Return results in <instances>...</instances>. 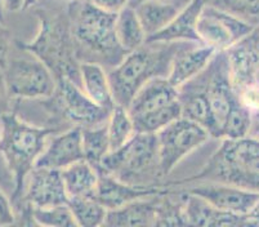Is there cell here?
Masks as SVG:
<instances>
[{
	"mask_svg": "<svg viewBox=\"0 0 259 227\" xmlns=\"http://www.w3.org/2000/svg\"><path fill=\"white\" fill-rule=\"evenodd\" d=\"M165 193H168V190L162 188L161 186H137V184L126 183L110 174H101L94 198L106 209L111 210L137 199L161 195Z\"/></svg>",
	"mask_w": 259,
	"mask_h": 227,
	"instance_id": "9a60e30c",
	"label": "cell"
},
{
	"mask_svg": "<svg viewBox=\"0 0 259 227\" xmlns=\"http://www.w3.org/2000/svg\"><path fill=\"white\" fill-rule=\"evenodd\" d=\"M211 138L202 125L186 118L174 120L156 133L157 153L162 176L171 173L186 156Z\"/></svg>",
	"mask_w": 259,
	"mask_h": 227,
	"instance_id": "9c48e42d",
	"label": "cell"
},
{
	"mask_svg": "<svg viewBox=\"0 0 259 227\" xmlns=\"http://www.w3.org/2000/svg\"><path fill=\"white\" fill-rule=\"evenodd\" d=\"M69 199L61 170L34 167L26 179L21 200L25 208H48L67 204Z\"/></svg>",
	"mask_w": 259,
	"mask_h": 227,
	"instance_id": "8fae6325",
	"label": "cell"
},
{
	"mask_svg": "<svg viewBox=\"0 0 259 227\" xmlns=\"http://www.w3.org/2000/svg\"><path fill=\"white\" fill-rule=\"evenodd\" d=\"M6 7H4V0H0V21L4 22V18H6Z\"/></svg>",
	"mask_w": 259,
	"mask_h": 227,
	"instance_id": "f35d334b",
	"label": "cell"
},
{
	"mask_svg": "<svg viewBox=\"0 0 259 227\" xmlns=\"http://www.w3.org/2000/svg\"><path fill=\"white\" fill-rule=\"evenodd\" d=\"M225 52L227 56L231 82L234 85L235 92L255 83L259 56L245 42V39L234 44Z\"/></svg>",
	"mask_w": 259,
	"mask_h": 227,
	"instance_id": "ffe728a7",
	"label": "cell"
},
{
	"mask_svg": "<svg viewBox=\"0 0 259 227\" xmlns=\"http://www.w3.org/2000/svg\"><path fill=\"white\" fill-rule=\"evenodd\" d=\"M13 43L15 42H12V37L6 26H4V22L0 21V68L2 70L7 65L9 54H11L12 48H13Z\"/></svg>",
	"mask_w": 259,
	"mask_h": 227,
	"instance_id": "d6a6232c",
	"label": "cell"
},
{
	"mask_svg": "<svg viewBox=\"0 0 259 227\" xmlns=\"http://www.w3.org/2000/svg\"><path fill=\"white\" fill-rule=\"evenodd\" d=\"M178 99V88L168 78H155L143 85L126 108L131 117L136 119L168 107Z\"/></svg>",
	"mask_w": 259,
	"mask_h": 227,
	"instance_id": "e0dca14e",
	"label": "cell"
},
{
	"mask_svg": "<svg viewBox=\"0 0 259 227\" xmlns=\"http://www.w3.org/2000/svg\"><path fill=\"white\" fill-rule=\"evenodd\" d=\"M0 154L15 179L13 202L22 199L26 179L34 169L49 137L60 129L26 122L16 111L6 114L0 120Z\"/></svg>",
	"mask_w": 259,
	"mask_h": 227,
	"instance_id": "7a4b0ae2",
	"label": "cell"
},
{
	"mask_svg": "<svg viewBox=\"0 0 259 227\" xmlns=\"http://www.w3.org/2000/svg\"><path fill=\"white\" fill-rule=\"evenodd\" d=\"M187 191L201 196L218 209L239 216H248L259 202V193L218 182H201Z\"/></svg>",
	"mask_w": 259,
	"mask_h": 227,
	"instance_id": "7c38bea8",
	"label": "cell"
},
{
	"mask_svg": "<svg viewBox=\"0 0 259 227\" xmlns=\"http://www.w3.org/2000/svg\"><path fill=\"white\" fill-rule=\"evenodd\" d=\"M210 4L249 25H259V0H211Z\"/></svg>",
	"mask_w": 259,
	"mask_h": 227,
	"instance_id": "f546056e",
	"label": "cell"
},
{
	"mask_svg": "<svg viewBox=\"0 0 259 227\" xmlns=\"http://www.w3.org/2000/svg\"><path fill=\"white\" fill-rule=\"evenodd\" d=\"M16 219H17V216H16L13 204L8 196L4 194V191L0 188V227L15 224Z\"/></svg>",
	"mask_w": 259,
	"mask_h": 227,
	"instance_id": "1f68e13d",
	"label": "cell"
},
{
	"mask_svg": "<svg viewBox=\"0 0 259 227\" xmlns=\"http://www.w3.org/2000/svg\"><path fill=\"white\" fill-rule=\"evenodd\" d=\"M37 0H27V4H26V8H29V7L34 6L35 3H36Z\"/></svg>",
	"mask_w": 259,
	"mask_h": 227,
	"instance_id": "ab89813d",
	"label": "cell"
},
{
	"mask_svg": "<svg viewBox=\"0 0 259 227\" xmlns=\"http://www.w3.org/2000/svg\"><path fill=\"white\" fill-rule=\"evenodd\" d=\"M115 32L117 42L126 53L141 48L147 42V34L141 23L136 8L132 4L116 14Z\"/></svg>",
	"mask_w": 259,
	"mask_h": 227,
	"instance_id": "cb8c5ba5",
	"label": "cell"
},
{
	"mask_svg": "<svg viewBox=\"0 0 259 227\" xmlns=\"http://www.w3.org/2000/svg\"><path fill=\"white\" fill-rule=\"evenodd\" d=\"M183 6L171 0H140L134 8L147 34V39H150L165 28Z\"/></svg>",
	"mask_w": 259,
	"mask_h": 227,
	"instance_id": "7402d4cb",
	"label": "cell"
},
{
	"mask_svg": "<svg viewBox=\"0 0 259 227\" xmlns=\"http://www.w3.org/2000/svg\"><path fill=\"white\" fill-rule=\"evenodd\" d=\"M249 136H253L259 139V111L253 114V119H251V128Z\"/></svg>",
	"mask_w": 259,
	"mask_h": 227,
	"instance_id": "74e56055",
	"label": "cell"
},
{
	"mask_svg": "<svg viewBox=\"0 0 259 227\" xmlns=\"http://www.w3.org/2000/svg\"><path fill=\"white\" fill-rule=\"evenodd\" d=\"M84 159L100 169L106 156L110 154V139L107 133V123L98 127L81 128Z\"/></svg>",
	"mask_w": 259,
	"mask_h": 227,
	"instance_id": "d4e9b609",
	"label": "cell"
},
{
	"mask_svg": "<svg viewBox=\"0 0 259 227\" xmlns=\"http://www.w3.org/2000/svg\"><path fill=\"white\" fill-rule=\"evenodd\" d=\"M186 224L188 226H248L246 216H239L214 207L201 196L186 190L181 195Z\"/></svg>",
	"mask_w": 259,
	"mask_h": 227,
	"instance_id": "2e32d148",
	"label": "cell"
},
{
	"mask_svg": "<svg viewBox=\"0 0 259 227\" xmlns=\"http://www.w3.org/2000/svg\"><path fill=\"white\" fill-rule=\"evenodd\" d=\"M182 43L146 42L110 68L108 78L116 105L128 107L146 83L155 78H168L171 61Z\"/></svg>",
	"mask_w": 259,
	"mask_h": 227,
	"instance_id": "3957f363",
	"label": "cell"
},
{
	"mask_svg": "<svg viewBox=\"0 0 259 227\" xmlns=\"http://www.w3.org/2000/svg\"><path fill=\"white\" fill-rule=\"evenodd\" d=\"M70 210L74 216L76 226L97 227L105 226V219L107 216V209L98 202L94 196H83V198H70Z\"/></svg>",
	"mask_w": 259,
	"mask_h": 227,
	"instance_id": "484cf974",
	"label": "cell"
},
{
	"mask_svg": "<svg viewBox=\"0 0 259 227\" xmlns=\"http://www.w3.org/2000/svg\"><path fill=\"white\" fill-rule=\"evenodd\" d=\"M240 102L248 108L251 114L259 111V85L253 83L250 85H246L242 89L236 92Z\"/></svg>",
	"mask_w": 259,
	"mask_h": 227,
	"instance_id": "4dcf8cb0",
	"label": "cell"
},
{
	"mask_svg": "<svg viewBox=\"0 0 259 227\" xmlns=\"http://www.w3.org/2000/svg\"><path fill=\"white\" fill-rule=\"evenodd\" d=\"M107 133L111 151L120 148L136 136V125L128 108L120 105L112 108L107 120Z\"/></svg>",
	"mask_w": 259,
	"mask_h": 227,
	"instance_id": "4316f807",
	"label": "cell"
},
{
	"mask_svg": "<svg viewBox=\"0 0 259 227\" xmlns=\"http://www.w3.org/2000/svg\"><path fill=\"white\" fill-rule=\"evenodd\" d=\"M12 102H13V99L9 97L8 89H7L6 85V80H4L3 70L0 68V120H2V118H3L6 114L12 111Z\"/></svg>",
	"mask_w": 259,
	"mask_h": 227,
	"instance_id": "e575fe53",
	"label": "cell"
},
{
	"mask_svg": "<svg viewBox=\"0 0 259 227\" xmlns=\"http://www.w3.org/2000/svg\"><path fill=\"white\" fill-rule=\"evenodd\" d=\"M218 182L259 193V139L222 138L218 150L196 176L176 183Z\"/></svg>",
	"mask_w": 259,
	"mask_h": 227,
	"instance_id": "277c9868",
	"label": "cell"
},
{
	"mask_svg": "<svg viewBox=\"0 0 259 227\" xmlns=\"http://www.w3.org/2000/svg\"><path fill=\"white\" fill-rule=\"evenodd\" d=\"M21 44L43 61L56 79H67L81 88V62L76 54L70 25L44 18L35 39Z\"/></svg>",
	"mask_w": 259,
	"mask_h": 227,
	"instance_id": "8992f818",
	"label": "cell"
},
{
	"mask_svg": "<svg viewBox=\"0 0 259 227\" xmlns=\"http://www.w3.org/2000/svg\"><path fill=\"white\" fill-rule=\"evenodd\" d=\"M15 46L17 52L13 53L12 48L3 68L9 97L13 101H36L51 97L57 88L53 72L21 42H15Z\"/></svg>",
	"mask_w": 259,
	"mask_h": 227,
	"instance_id": "52a82bcc",
	"label": "cell"
},
{
	"mask_svg": "<svg viewBox=\"0 0 259 227\" xmlns=\"http://www.w3.org/2000/svg\"><path fill=\"white\" fill-rule=\"evenodd\" d=\"M0 134H2V127H0Z\"/></svg>",
	"mask_w": 259,
	"mask_h": 227,
	"instance_id": "7bdbcfd3",
	"label": "cell"
},
{
	"mask_svg": "<svg viewBox=\"0 0 259 227\" xmlns=\"http://www.w3.org/2000/svg\"><path fill=\"white\" fill-rule=\"evenodd\" d=\"M138 2H140V0H138Z\"/></svg>",
	"mask_w": 259,
	"mask_h": 227,
	"instance_id": "ee69618b",
	"label": "cell"
},
{
	"mask_svg": "<svg viewBox=\"0 0 259 227\" xmlns=\"http://www.w3.org/2000/svg\"><path fill=\"white\" fill-rule=\"evenodd\" d=\"M206 3L208 0H188L171 22L156 35L147 39V42L200 43L197 35V22Z\"/></svg>",
	"mask_w": 259,
	"mask_h": 227,
	"instance_id": "ac0fdd59",
	"label": "cell"
},
{
	"mask_svg": "<svg viewBox=\"0 0 259 227\" xmlns=\"http://www.w3.org/2000/svg\"><path fill=\"white\" fill-rule=\"evenodd\" d=\"M66 2H70V3H71V2H75V0H66Z\"/></svg>",
	"mask_w": 259,
	"mask_h": 227,
	"instance_id": "b9f144b4",
	"label": "cell"
},
{
	"mask_svg": "<svg viewBox=\"0 0 259 227\" xmlns=\"http://www.w3.org/2000/svg\"><path fill=\"white\" fill-rule=\"evenodd\" d=\"M80 80L84 93L101 107L111 111L116 106L108 71L96 62H81Z\"/></svg>",
	"mask_w": 259,
	"mask_h": 227,
	"instance_id": "44dd1931",
	"label": "cell"
},
{
	"mask_svg": "<svg viewBox=\"0 0 259 227\" xmlns=\"http://www.w3.org/2000/svg\"><path fill=\"white\" fill-rule=\"evenodd\" d=\"M245 42L248 43L251 49L259 56V25L254 26L250 34L245 37Z\"/></svg>",
	"mask_w": 259,
	"mask_h": 227,
	"instance_id": "d590c367",
	"label": "cell"
},
{
	"mask_svg": "<svg viewBox=\"0 0 259 227\" xmlns=\"http://www.w3.org/2000/svg\"><path fill=\"white\" fill-rule=\"evenodd\" d=\"M101 174H110L137 186H159L162 178L156 134L136 133L125 145L111 151L100 167Z\"/></svg>",
	"mask_w": 259,
	"mask_h": 227,
	"instance_id": "5b68a950",
	"label": "cell"
},
{
	"mask_svg": "<svg viewBox=\"0 0 259 227\" xmlns=\"http://www.w3.org/2000/svg\"><path fill=\"white\" fill-rule=\"evenodd\" d=\"M69 198L94 196L100 181V170L85 159L61 170Z\"/></svg>",
	"mask_w": 259,
	"mask_h": 227,
	"instance_id": "603a6c76",
	"label": "cell"
},
{
	"mask_svg": "<svg viewBox=\"0 0 259 227\" xmlns=\"http://www.w3.org/2000/svg\"><path fill=\"white\" fill-rule=\"evenodd\" d=\"M41 101L52 117L54 114L74 127L80 128L106 124L111 112L94 103L79 85L67 79L57 80L56 92Z\"/></svg>",
	"mask_w": 259,
	"mask_h": 227,
	"instance_id": "ba28073f",
	"label": "cell"
},
{
	"mask_svg": "<svg viewBox=\"0 0 259 227\" xmlns=\"http://www.w3.org/2000/svg\"><path fill=\"white\" fill-rule=\"evenodd\" d=\"M93 6L111 14H117L120 11L132 4V0H89Z\"/></svg>",
	"mask_w": 259,
	"mask_h": 227,
	"instance_id": "836d02e7",
	"label": "cell"
},
{
	"mask_svg": "<svg viewBox=\"0 0 259 227\" xmlns=\"http://www.w3.org/2000/svg\"><path fill=\"white\" fill-rule=\"evenodd\" d=\"M253 27L213 4L206 3L197 22V35L201 44L217 52H225L248 36Z\"/></svg>",
	"mask_w": 259,
	"mask_h": 227,
	"instance_id": "30bf717a",
	"label": "cell"
},
{
	"mask_svg": "<svg viewBox=\"0 0 259 227\" xmlns=\"http://www.w3.org/2000/svg\"><path fill=\"white\" fill-rule=\"evenodd\" d=\"M217 51L200 43L183 42L171 61L168 80L176 88L192 80L205 70Z\"/></svg>",
	"mask_w": 259,
	"mask_h": 227,
	"instance_id": "5bb4252c",
	"label": "cell"
},
{
	"mask_svg": "<svg viewBox=\"0 0 259 227\" xmlns=\"http://www.w3.org/2000/svg\"><path fill=\"white\" fill-rule=\"evenodd\" d=\"M166 194V193H165ZM164 195V194H161ZM161 195L137 199L116 209L107 210L105 226L137 227L156 226L157 212Z\"/></svg>",
	"mask_w": 259,
	"mask_h": 227,
	"instance_id": "d6986e66",
	"label": "cell"
},
{
	"mask_svg": "<svg viewBox=\"0 0 259 227\" xmlns=\"http://www.w3.org/2000/svg\"><path fill=\"white\" fill-rule=\"evenodd\" d=\"M253 114L245 107L240 99L232 106L225 125L222 128V138H242L249 136L251 128Z\"/></svg>",
	"mask_w": 259,
	"mask_h": 227,
	"instance_id": "f1b7e54d",
	"label": "cell"
},
{
	"mask_svg": "<svg viewBox=\"0 0 259 227\" xmlns=\"http://www.w3.org/2000/svg\"><path fill=\"white\" fill-rule=\"evenodd\" d=\"M83 159L81 128L70 127L49 137L35 167L62 170Z\"/></svg>",
	"mask_w": 259,
	"mask_h": 227,
	"instance_id": "4fadbf2b",
	"label": "cell"
},
{
	"mask_svg": "<svg viewBox=\"0 0 259 227\" xmlns=\"http://www.w3.org/2000/svg\"><path fill=\"white\" fill-rule=\"evenodd\" d=\"M31 222L47 227H74L76 226L74 216L67 204L54 205L48 208H25Z\"/></svg>",
	"mask_w": 259,
	"mask_h": 227,
	"instance_id": "83f0119b",
	"label": "cell"
},
{
	"mask_svg": "<svg viewBox=\"0 0 259 227\" xmlns=\"http://www.w3.org/2000/svg\"><path fill=\"white\" fill-rule=\"evenodd\" d=\"M26 4H27V0H4V7H6L7 13L8 12L15 13V12L26 9Z\"/></svg>",
	"mask_w": 259,
	"mask_h": 227,
	"instance_id": "8d00e7d4",
	"label": "cell"
},
{
	"mask_svg": "<svg viewBox=\"0 0 259 227\" xmlns=\"http://www.w3.org/2000/svg\"><path fill=\"white\" fill-rule=\"evenodd\" d=\"M69 25L80 62H96L112 68L126 52L117 42L115 32L116 14L97 8L89 0H75L70 4Z\"/></svg>",
	"mask_w": 259,
	"mask_h": 227,
	"instance_id": "6da1fadb",
	"label": "cell"
},
{
	"mask_svg": "<svg viewBox=\"0 0 259 227\" xmlns=\"http://www.w3.org/2000/svg\"><path fill=\"white\" fill-rule=\"evenodd\" d=\"M255 83L259 85V66H258V70H256V74H255Z\"/></svg>",
	"mask_w": 259,
	"mask_h": 227,
	"instance_id": "60d3db41",
	"label": "cell"
}]
</instances>
